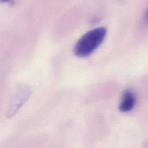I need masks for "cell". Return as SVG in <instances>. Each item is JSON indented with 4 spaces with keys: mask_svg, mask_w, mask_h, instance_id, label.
<instances>
[{
    "mask_svg": "<svg viewBox=\"0 0 148 148\" xmlns=\"http://www.w3.org/2000/svg\"><path fill=\"white\" fill-rule=\"evenodd\" d=\"M31 94V88L25 84H20L16 88V91L12 99L6 116H13L29 99Z\"/></svg>",
    "mask_w": 148,
    "mask_h": 148,
    "instance_id": "2",
    "label": "cell"
},
{
    "mask_svg": "<svg viewBox=\"0 0 148 148\" xmlns=\"http://www.w3.org/2000/svg\"><path fill=\"white\" fill-rule=\"evenodd\" d=\"M136 103V97L131 90H126L122 95L119 109L122 112H128L133 109Z\"/></svg>",
    "mask_w": 148,
    "mask_h": 148,
    "instance_id": "3",
    "label": "cell"
},
{
    "mask_svg": "<svg viewBox=\"0 0 148 148\" xmlns=\"http://www.w3.org/2000/svg\"><path fill=\"white\" fill-rule=\"evenodd\" d=\"M107 33L103 27L91 29L85 33L77 41L74 46V53L79 57L91 55L103 42Z\"/></svg>",
    "mask_w": 148,
    "mask_h": 148,
    "instance_id": "1",
    "label": "cell"
}]
</instances>
